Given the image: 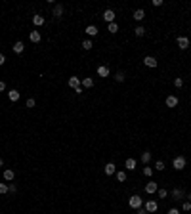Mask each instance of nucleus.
I'll return each mask as SVG.
<instances>
[{"label": "nucleus", "mask_w": 191, "mask_h": 214, "mask_svg": "<svg viewBox=\"0 0 191 214\" xmlns=\"http://www.w3.org/2000/svg\"><path fill=\"white\" fill-rule=\"evenodd\" d=\"M186 165H187V159H186L183 155H178V157L172 161V168H174V170H183V168H186Z\"/></svg>", "instance_id": "f257e3e1"}, {"label": "nucleus", "mask_w": 191, "mask_h": 214, "mask_svg": "<svg viewBox=\"0 0 191 214\" xmlns=\"http://www.w3.org/2000/svg\"><path fill=\"white\" fill-rule=\"evenodd\" d=\"M141 205H143V199H141L140 195H132V197L128 199V206H130V209H134V210L140 209Z\"/></svg>", "instance_id": "f03ea898"}, {"label": "nucleus", "mask_w": 191, "mask_h": 214, "mask_svg": "<svg viewBox=\"0 0 191 214\" xmlns=\"http://www.w3.org/2000/svg\"><path fill=\"white\" fill-rule=\"evenodd\" d=\"M143 209L149 212V214H153V212H157V209H159V205H157V201H153V199H149V201H145V205H143Z\"/></svg>", "instance_id": "7ed1b4c3"}, {"label": "nucleus", "mask_w": 191, "mask_h": 214, "mask_svg": "<svg viewBox=\"0 0 191 214\" xmlns=\"http://www.w3.org/2000/svg\"><path fill=\"white\" fill-rule=\"evenodd\" d=\"M176 44H178L180 50H187L189 48V38L187 37H178L176 38Z\"/></svg>", "instance_id": "20e7f679"}, {"label": "nucleus", "mask_w": 191, "mask_h": 214, "mask_svg": "<svg viewBox=\"0 0 191 214\" xmlns=\"http://www.w3.org/2000/svg\"><path fill=\"white\" fill-rule=\"evenodd\" d=\"M101 17H103V21H105V23H113L117 16H115V12H113V10L109 8V10H105V12H103V16H101Z\"/></svg>", "instance_id": "39448f33"}, {"label": "nucleus", "mask_w": 191, "mask_h": 214, "mask_svg": "<svg viewBox=\"0 0 191 214\" xmlns=\"http://www.w3.org/2000/svg\"><path fill=\"white\" fill-rule=\"evenodd\" d=\"M103 172L107 174V176H113V174H117V166H115V162H107V165L103 166Z\"/></svg>", "instance_id": "423d86ee"}, {"label": "nucleus", "mask_w": 191, "mask_h": 214, "mask_svg": "<svg viewBox=\"0 0 191 214\" xmlns=\"http://www.w3.org/2000/svg\"><path fill=\"white\" fill-rule=\"evenodd\" d=\"M143 63H145V65L147 67H151V69H155V67H157V58H153V55H145V58H143Z\"/></svg>", "instance_id": "0eeeda50"}, {"label": "nucleus", "mask_w": 191, "mask_h": 214, "mask_svg": "<svg viewBox=\"0 0 191 214\" xmlns=\"http://www.w3.org/2000/svg\"><path fill=\"white\" fill-rule=\"evenodd\" d=\"M172 199H174V201H182V199H186V193H183V189H180V187L172 189Z\"/></svg>", "instance_id": "6e6552de"}, {"label": "nucleus", "mask_w": 191, "mask_h": 214, "mask_svg": "<svg viewBox=\"0 0 191 214\" xmlns=\"http://www.w3.org/2000/svg\"><path fill=\"white\" fill-rule=\"evenodd\" d=\"M67 84H69V86L73 88V90H76V88H80V86H82V82H80V78H79V77H71Z\"/></svg>", "instance_id": "1a4fd4ad"}, {"label": "nucleus", "mask_w": 191, "mask_h": 214, "mask_svg": "<svg viewBox=\"0 0 191 214\" xmlns=\"http://www.w3.org/2000/svg\"><path fill=\"white\" fill-rule=\"evenodd\" d=\"M63 12H65V8H63L61 4H55V6H54V12H52V16H54L55 19H59V17L63 16Z\"/></svg>", "instance_id": "9d476101"}, {"label": "nucleus", "mask_w": 191, "mask_h": 214, "mask_svg": "<svg viewBox=\"0 0 191 214\" xmlns=\"http://www.w3.org/2000/svg\"><path fill=\"white\" fill-rule=\"evenodd\" d=\"M157 189H159L157 187V182H147L145 184V193H149V195L151 193H157Z\"/></svg>", "instance_id": "9b49d317"}, {"label": "nucleus", "mask_w": 191, "mask_h": 214, "mask_svg": "<svg viewBox=\"0 0 191 214\" xmlns=\"http://www.w3.org/2000/svg\"><path fill=\"white\" fill-rule=\"evenodd\" d=\"M109 73H111V71H109L107 65H100V67H97V77L105 78V77H109Z\"/></svg>", "instance_id": "f8f14e48"}, {"label": "nucleus", "mask_w": 191, "mask_h": 214, "mask_svg": "<svg viewBox=\"0 0 191 214\" xmlns=\"http://www.w3.org/2000/svg\"><path fill=\"white\" fill-rule=\"evenodd\" d=\"M40 38H42V37H40V33H38V31H31V33H29V40L33 42V44H38Z\"/></svg>", "instance_id": "ddd939ff"}, {"label": "nucleus", "mask_w": 191, "mask_h": 214, "mask_svg": "<svg viewBox=\"0 0 191 214\" xmlns=\"http://www.w3.org/2000/svg\"><path fill=\"white\" fill-rule=\"evenodd\" d=\"M136 166H138V161H136V159H126V161H124V168H126V170H134Z\"/></svg>", "instance_id": "4468645a"}, {"label": "nucleus", "mask_w": 191, "mask_h": 214, "mask_svg": "<svg viewBox=\"0 0 191 214\" xmlns=\"http://www.w3.org/2000/svg\"><path fill=\"white\" fill-rule=\"evenodd\" d=\"M143 17H145V10H141V8L134 10V19L136 21H143Z\"/></svg>", "instance_id": "2eb2a0df"}, {"label": "nucleus", "mask_w": 191, "mask_h": 214, "mask_svg": "<svg viewBox=\"0 0 191 214\" xmlns=\"http://www.w3.org/2000/svg\"><path fill=\"white\" fill-rule=\"evenodd\" d=\"M33 23H34V27H42L46 23V19L42 17V16H33Z\"/></svg>", "instance_id": "dca6fc26"}, {"label": "nucleus", "mask_w": 191, "mask_h": 214, "mask_svg": "<svg viewBox=\"0 0 191 214\" xmlns=\"http://www.w3.org/2000/svg\"><path fill=\"white\" fill-rule=\"evenodd\" d=\"M13 178H16V172H13V170H10V168H6V170H4V180H6V182H12Z\"/></svg>", "instance_id": "f3484780"}, {"label": "nucleus", "mask_w": 191, "mask_h": 214, "mask_svg": "<svg viewBox=\"0 0 191 214\" xmlns=\"http://www.w3.org/2000/svg\"><path fill=\"white\" fill-rule=\"evenodd\" d=\"M23 50H25V44L21 40H17L16 44H13V52H16V54H23Z\"/></svg>", "instance_id": "a211bd4d"}, {"label": "nucleus", "mask_w": 191, "mask_h": 214, "mask_svg": "<svg viewBox=\"0 0 191 214\" xmlns=\"http://www.w3.org/2000/svg\"><path fill=\"white\" fill-rule=\"evenodd\" d=\"M84 31H86L88 37H96V34H97V27H96V25H88Z\"/></svg>", "instance_id": "6ab92c4d"}, {"label": "nucleus", "mask_w": 191, "mask_h": 214, "mask_svg": "<svg viewBox=\"0 0 191 214\" xmlns=\"http://www.w3.org/2000/svg\"><path fill=\"white\" fill-rule=\"evenodd\" d=\"M8 98H10V102H19V90H10Z\"/></svg>", "instance_id": "aec40b11"}, {"label": "nucleus", "mask_w": 191, "mask_h": 214, "mask_svg": "<svg viewBox=\"0 0 191 214\" xmlns=\"http://www.w3.org/2000/svg\"><path fill=\"white\" fill-rule=\"evenodd\" d=\"M178 105V98L176 96H168L166 98V107H176Z\"/></svg>", "instance_id": "412c9836"}, {"label": "nucleus", "mask_w": 191, "mask_h": 214, "mask_svg": "<svg viewBox=\"0 0 191 214\" xmlns=\"http://www.w3.org/2000/svg\"><path fill=\"white\" fill-rule=\"evenodd\" d=\"M92 86H94V78H90V77L82 78V88H92Z\"/></svg>", "instance_id": "4be33fe9"}, {"label": "nucleus", "mask_w": 191, "mask_h": 214, "mask_svg": "<svg viewBox=\"0 0 191 214\" xmlns=\"http://www.w3.org/2000/svg\"><path fill=\"white\" fill-rule=\"evenodd\" d=\"M115 80H117V82H124V80H126L124 71H117V73H115Z\"/></svg>", "instance_id": "5701e85b"}, {"label": "nucleus", "mask_w": 191, "mask_h": 214, "mask_svg": "<svg viewBox=\"0 0 191 214\" xmlns=\"http://www.w3.org/2000/svg\"><path fill=\"white\" fill-rule=\"evenodd\" d=\"M149 161H151V153L143 151V153H141V162H143V165H149Z\"/></svg>", "instance_id": "b1692460"}, {"label": "nucleus", "mask_w": 191, "mask_h": 214, "mask_svg": "<svg viewBox=\"0 0 191 214\" xmlns=\"http://www.w3.org/2000/svg\"><path fill=\"white\" fill-rule=\"evenodd\" d=\"M107 31H109V33H113V34L118 33V25L115 23V21H113V23H107Z\"/></svg>", "instance_id": "393cba45"}, {"label": "nucleus", "mask_w": 191, "mask_h": 214, "mask_svg": "<svg viewBox=\"0 0 191 214\" xmlns=\"http://www.w3.org/2000/svg\"><path fill=\"white\" fill-rule=\"evenodd\" d=\"M92 46H94V42H92V38L82 40V50H92Z\"/></svg>", "instance_id": "a878e982"}, {"label": "nucleus", "mask_w": 191, "mask_h": 214, "mask_svg": "<svg viewBox=\"0 0 191 214\" xmlns=\"http://www.w3.org/2000/svg\"><path fill=\"white\" fill-rule=\"evenodd\" d=\"M134 34H136V37H143V34H145V29H143L141 25H138L136 29H134Z\"/></svg>", "instance_id": "bb28decb"}, {"label": "nucleus", "mask_w": 191, "mask_h": 214, "mask_svg": "<svg viewBox=\"0 0 191 214\" xmlns=\"http://www.w3.org/2000/svg\"><path fill=\"white\" fill-rule=\"evenodd\" d=\"M117 180L121 182V184L126 180V172H124V170H118V172H117Z\"/></svg>", "instance_id": "cd10ccee"}, {"label": "nucleus", "mask_w": 191, "mask_h": 214, "mask_svg": "<svg viewBox=\"0 0 191 214\" xmlns=\"http://www.w3.org/2000/svg\"><path fill=\"white\" fill-rule=\"evenodd\" d=\"M157 195H159L161 199H166V197H168V191H166V189H162V187H161V189H157Z\"/></svg>", "instance_id": "c85d7f7f"}, {"label": "nucleus", "mask_w": 191, "mask_h": 214, "mask_svg": "<svg viewBox=\"0 0 191 214\" xmlns=\"http://www.w3.org/2000/svg\"><path fill=\"white\" fill-rule=\"evenodd\" d=\"M8 184H0V195H6V193H8Z\"/></svg>", "instance_id": "c756f323"}, {"label": "nucleus", "mask_w": 191, "mask_h": 214, "mask_svg": "<svg viewBox=\"0 0 191 214\" xmlns=\"http://www.w3.org/2000/svg\"><path fill=\"white\" fill-rule=\"evenodd\" d=\"M155 168H157L159 172H162V170H164V161H157V165H155Z\"/></svg>", "instance_id": "7c9ffc66"}, {"label": "nucleus", "mask_w": 191, "mask_h": 214, "mask_svg": "<svg viewBox=\"0 0 191 214\" xmlns=\"http://www.w3.org/2000/svg\"><path fill=\"white\" fill-rule=\"evenodd\" d=\"M182 210L189 212V210H191V203H189V201H183V205H182Z\"/></svg>", "instance_id": "2f4dec72"}, {"label": "nucleus", "mask_w": 191, "mask_h": 214, "mask_svg": "<svg viewBox=\"0 0 191 214\" xmlns=\"http://www.w3.org/2000/svg\"><path fill=\"white\" fill-rule=\"evenodd\" d=\"M174 86H176V88H182V86H183V80H182L180 77H178V78H174Z\"/></svg>", "instance_id": "473e14b6"}, {"label": "nucleus", "mask_w": 191, "mask_h": 214, "mask_svg": "<svg viewBox=\"0 0 191 214\" xmlns=\"http://www.w3.org/2000/svg\"><path fill=\"white\" fill-rule=\"evenodd\" d=\"M143 174H145L147 178H149V176L153 174V168H151V166H147V165H145V168H143Z\"/></svg>", "instance_id": "72a5a7b5"}, {"label": "nucleus", "mask_w": 191, "mask_h": 214, "mask_svg": "<svg viewBox=\"0 0 191 214\" xmlns=\"http://www.w3.org/2000/svg\"><path fill=\"white\" fill-rule=\"evenodd\" d=\"M8 189H10L8 193H17V185H16V184H10V185H8Z\"/></svg>", "instance_id": "f704fd0d"}, {"label": "nucleus", "mask_w": 191, "mask_h": 214, "mask_svg": "<svg viewBox=\"0 0 191 214\" xmlns=\"http://www.w3.org/2000/svg\"><path fill=\"white\" fill-rule=\"evenodd\" d=\"M27 107H29V109H33V107H34V99H33V98L27 99Z\"/></svg>", "instance_id": "c9c22d12"}, {"label": "nucleus", "mask_w": 191, "mask_h": 214, "mask_svg": "<svg viewBox=\"0 0 191 214\" xmlns=\"http://www.w3.org/2000/svg\"><path fill=\"white\" fill-rule=\"evenodd\" d=\"M136 214H149V212H147L143 206H140V209H136Z\"/></svg>", "instance_id": "e433bc0d"}, {"label": "nucleus", "mask_w": 191, "mask_h": 214, "mask_svg": "<svg viewBox=\"0 0 191 214\" xmlns=\"http://www.w3.org/2000/svg\"><path fill=\"white\" fill-rule=\"evenodd\" d=\"M153 6H155V8H159V6H162V0H153V2H151Z\"/></svg>", "instance_id": "4c0bfd02"}, {"label": "nucleus", "mask_w": 191, "mask_h": 214, "mask_svg": "<svg viewBox=\"0 0 191 214\" xmlns=\"http://www.w3.org/2000/svg\"><path fill=\"white\" fill-rule=\"evenodd\" d=\"M4 63H6V55H4V54H0V67H2Z\"/></svg>", "instance_id": "58836bf2"}, {"label": "nucleus", "mask_w": 191, "mask_h": 214, "mask_svg": "<svg viewBox=\"0 0 191 214\" xmlns=\"http://www.w3.org/2000/svg\"><path fill=\"white\" fill-rule=\"evenodd\" d=\"M166 214H180V210H178V209H170V210H168Z\"/></svg>", "instance_id": "ea45409f"}, {"label": "nucleus", "mask_w": 191, "mask_h": 214, "mask_svg": "<svg viewBox=\"0 0 191 214\" xmlns=\"http://www.w3.org/2000/svg\"><path fill=\"white\" fill-rule=\"evenodd\" d=\"M4 90H6V82L0 80V92H4Z\"/></svg>", "instance_id": "a19ab883"}, {"label": "nucleus", "mask_w": 191, "mask_h": 214, "mask_svg": "<svg viewBox=\"0 0 191 214\" xmlns=\"http://www.w3.org/2000/svg\"><path fill=\"white\" fill-rule=\"evenodd\" d=\"M2 166H4V161H2V159H0V168H2Z\"/></svg>", "instance_id": "79ce46f5"}, {"label": "nucleus", "mask_w": 191, "mask_h": 214, "mask_svg": "<svg viewBox=\"0 0 191 214\" xmlns=\"http://www.w3.org/2000/svg\"><path fill=\"white\" fill-rule=\"evenodd\" d=\"M187 201H189V203H191V193H189V195H187Z\"/></svg>", "instance_id": "37998d69"}]
</instances>
